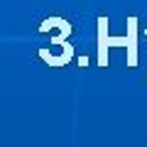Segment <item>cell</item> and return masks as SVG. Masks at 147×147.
<instances>
[{
    "mask_svg": "<svg viewBox=\"0 0 147 147\" xmlns=\"http://www.w3.org/2000/svg\"><path fill=\"white\" fill-rule=\"evenodd\" d=\"M108 47H127V66H137V17H127V37H108V20L98 17V66H108Z\"/></svg>",
    "mask_w": 147,
    "mask_h": 147,
    "instance_id": "obj_1",
    "label": "cell"
},
{
    "mask_svg": "<svg viewBox=\"0 0 147 147\" xmlns=\"http://www.w3.org/2000/svg\"><path fill=\"white\" fill-rule=\"evenodd\" d=\"M145 34H147V32H145Z\"/></svg>",
    "mask_w": 147,
    "mask_h": 147,
    "instance_id": "obj_2",
    "label": "cell"
}]
</instances>
